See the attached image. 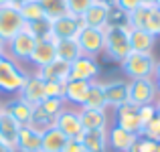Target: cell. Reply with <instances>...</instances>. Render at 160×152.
I'll use <instances>...</instances> for the list:
<instances>
[{
  "mask_svg": "<svg viewBox=\"0 0 160 152\" xmlns=\"http://www.w3.org/2000/svg\"><path fill=\"white\" fill-rule=\"evenodd\" d=\"M99 75V63L98 59L81 55L79 59H75L71 63V71H69V79H77V81H93Z\"/></svg>",
  "mask_w": 160,
  "mask_h": 152,
  "instance_id": "cell-12",
  "label": "cell"
},
{
  "mask_svg": "<svg viewBox=\"0 0 160 152\" xmlns=\"http://www.w3.org/2000/svg\"><path fill=\"white\" fill-rule=\"evenodd\" d=\"M35 45H37V39L27 28H22L10 41H6V57L16 61V63H20V65H28Z\"/></svg>",
  "mask_w": 160,
  "mask_h": 152,
  "instance_id": "cell-4",
  "label": "cell"
},
{
  "mask_svg": "<svg viewBox=\"0 0 160 152\" xmlns=\"http://www.w3.org/2000/svg\"><path fill=\"white\" fill-rule=\"evenodd\" d=\"M106 35V43H103V55H108L112 61L122 63L130 53V27L122 28V27H106L103 28Z\"/></svg>",
  "mask_w": 160,
  "mask_h": 152,
  "instance_id": "cell-1",
  "label": "cell"
},
{
  "mask_svg": "<svg viewBox=\"0 0 160 152\" xmlns=\"http://www.w3.org/2000/svg\"><path fill=\"white\" fill-rule=\"evenodd\" d=\"M0 59H2V55H0Z\"/></svg>",
  "mask_w": 160,
  "mask_h": 152,
  "instance_id": "cell-54",
  "label": "cell"
},
{
  "mask_svg": "<svg viewBox=\"0 0 160 152\" xmlns=\"http://www.w3.org/2000/svg\"><path fill=\"white\" fill-rule=\"evenodd\" d=\"M83 108H91V109H108L106 104V95H103V83L93 79L89 85V94H87L85 105Z\"/></svg>",
  "mask_w": 160,
  "mask_h": 152,
  "instance_id": "cell-26",
  "label": "cell"
},
{
  "mask_svg": "<svg viewBox=\"0 0 160 152\" xmlns=\"http://www.w3.org/2000/svg\"><path fill=\"white\" fill-rule=\"evenodd\" d=\"M39 4L45 10V16L51 18V20L69 14V12H67V0H39Z\"/></svg>",
  "mask_w": 160,
  "mask_h": 152,
  "instance_id": "cell-29",
  "label": "cell"
},
{
  "mask_svg": "<svg viewBox=\"0 0 160 152\" xmlns=\"http://www.w3.org/2000/svg\"><path fill=\"white\" fill-rule=\"evenodd\" d=\"M18 132H20V124L4 109L2 116H0V140H2L4 144H8L10 148H16Z\"/></svg>",
  "mask_w": 160,
  "mask_h": 152,
  "instance_id": "cell-22",
  "label": "cell"
},
{
  "mask_svg": "<svg viewBox=\"0 0 160 152\" xmlns=\"http://www.w3.org/2000/svg\"><path fill=\"white\" fill-rule=\"evenodd\" d=\"M91 4H93V0H67V12H69L71 16L81 18L83 12H85Z\"/></svg>",
  "mask_w": 160,
  "mask_h": 152,
  "instance_id": "cell-36",
  "label": "cell"
},
{
  "mask_svg": "<svg viewBox=\"0 0 160 152\" xmlns=\"http://www.w3.org/2000/svg\"><path fill=\"white\" fill-rule=\"evenodd\" d=\"M79 118L85 132L89 130H108L109 128V114L108 109H91V108H79Z\"/></svg>",
  "mask_w": 160,
  "mask_h": 152,
  "instance_id": "cell-17",
  "label": "cell"
},
{
  "mask_svg": "<svg viewBox=\"0 0 160 152\" xmlns=\"http://www.w3.org/2000/svg\"><path fill=\"white\" fill-rule=\"evenodd\" d=\"M0 152H14V148H10L8 144H4V142L0 140Z\"/></svg>",
  "mask_w": 160,
  "mask_h": 152,
  "instance_id": "cell-43",
  "label": "cell"
},
{
  "mask_svg": "<svg viewBox=\"0 0 160 152\" xmlns=\"http://www.w3.org/2000/svg\"><path fill=\"white\" fill-rule=\"evenodd\" d=\"M89 85H91V81L69 79V81L65 83V94H63L67 105L77 108V109L83 108V105H85V99H87V94H89Z\"/></svg>",
  "mask_w": 160,
  "mask_h": 152,
  "instance_id": "cell-16",
  "label": "cell"
},
{
  "mask_svg": "<svg viewBox=\"0 0 160 152\" xmlns=\"http://www.w3.org/2000/svg\"><path fill=\"white\" fill-rule=\"evenodd\" d=\"M85 146V152H108V130H89L79 138Z\"/></svg>",
  "mask_w": 160,
  "mask_h": 152,
  "instance_id": "cell-24",
  "label": "cell"
},
{
  "mask_svg": "<svg viewBox=\"0 0 160 152\" xmlns=\"http://www.w3.org/2000/svg\"><path fill=\"white\" fill-rule=\"evenodd\" d=\"M55 49H57V59L65 63H73L75 59L81 57V49H79L77 39H55Z\"/></svg>",
  "mask_w": 160,
  "mask_h": 152,
  "instance_id": "cell-25",
  "label": "cell"
},
{
  "mask_svg": "<svg viewBox=\"0 0 160 152\" xmlns=\"http://www.w3.org/2000/svg\"><path fill=\"white\" fill-rule=\"evenodd\" d=\"M130 47L138 53H152L156 47V37L144 28H130Z\"/></svg>",
  "mask_w": 160,
  "mask_h": 152,
  "instance_id": "cell-23",
  "label": "cell"
},
{
  "mask_svg": "<svg viewBox=\"0 0 160 152\" xmlns=\"http://www.w3.org/2000/svg\"><path fill=\"white\" fill-rule=\"evenodd\" d=\"M39 105H41V108H43L51 118H55L57 114H61L63 109L67 108V101H65V98H45Z\"/></svg>",
  "mask_w": 160,
  "mask_h": 152,
  "instance_id": "cell-32",
  "label": "cell"
},
{
  "mask_svg": "<svg viewBox=\"0 0 160 152\" xmlns=\"http://www.w3.org/2000/svg\"><path fill=\"white\" fill-rule=\"evenodd\" d=\"M160 99V91L156 81L152 77L148 79H130V101L136 105H148L156 104Z\"/></svg>",
  "mask_w": 160,
  "mask_h": 152,
  "instance_id": "cell-8",
  "label": "cell"
},
{
  "mask_svg": "<svg viewBox=\"0 0 160 152\" xmlns=\"http://www.w3.org/2000/svg\"><path fill=\"white\" fill-rule=\"evenodd\" d=\"M103 2H109V4H113V0H103Z\"/></svg>",
  "mask_w": 160,
  "mask_h": 152,
  "instance_id": "cell-51",
  "label": "cell"
},
{
  "mask_svg": "<svg viewBox=\"0 0 160 152\" xmlns=\"http://www.w3.org/2000/svg\"><path fill=\"white\" fill-rule=\"evenodd\" d=\"M4 109H6L20 126H28L31 120H32V109H35V105H31L28 101H24L22 98L16 95V98H10L8 101H4Z\"/></svg>",
  "mask_w": 160,
  "mask_h": 152,
  "instance_id": "cell-20",
  "label": "cell"
},
{
  "mask_svg": "<svg viewBox=\"0 0 160 152\" xmlns=\"http://www.w3.org/2000/svg\"><path fill=\"white\" fill-rule=\"evenodd\" d=\"M57 59V49H55V39H43V41H37L35 49H32L31 55V61L28 65L35 69H41V67H47L49 63H53Z\"/></svg>",
  "mask_w": 160,
  "mask_h": 152,
  "instance_id": "cell-14",
  "label": "cell"
},
{
  "mask_svg": "<svg viewBox=\"0 0 160 152\" xmlns=\"http://www.w3.org/2000/svg\"><path fill=\"white\" fill-rule=\"evenodd\" d=\"M27 28L37 41L43 39H51L53 31H51V18H41V20H32V23H27Z\"/></svg>",
  "mask_w": 160,
  "mask_h": 152,
  "instance_id": "cell-28",
  "label": "cell"
},
{
  "mask_svg": "<svg viewBox=\"0 0 160 152\" xmlns=\"http://www.w3.org/2000/svg\"><path fill=\"white\" fill-rule=\"evenodd\" d=\"M156 112H158V116H160V99L156 101Z\"/></svg>",
  "mask_w": 160,
  "mask_h": 152,
  "instance_id": "cell-47",
  "label": "cell"
},
{
  "mask_svg": "<svg viewBox=\"0 0 160 152\" xmlns=\"http://www.w3.org/2000/svg\"><path fill=\"white\" fill-rule=\"evenodd\" d=\"M156 144L158 142L148 140L146 136H136V140H134V144L130 146L128 152H156Z\"/></svg>",
  "mask_w": 160,
  "mask_h": 152,
  "instance_id": "cell-37",
  "label": "cell"
},
{
  "mask_svg": "<svg viewBox=\"0 0 160 152\" xmlns=\"http://www.w3.org/2000/svg\"><path fill=\"white\" fill-rule=\"evenodd\" d=\"M0 55L6 57V41H2V39H0Z\"/></svg>",
  "mask_w": 160,
  "mask_h": 152,
  "instance_id": "cell-44",
  "label": "cell"
},
{
  "mask_svg": "<svg viewBox=\"0 0 160 152\" xmlns=\"http://www.w3.org/2000/svg\"><path fill=\"white\" fill-rule=\"evenodd\" d=\"M138 114H140V122L142 126H146L150 120H152L154 116H156V104H148V105H140V109H138Z\"/></svg>",
  "mask_w": 160,
  "mask_h": 152,
  "instance_id": "cell-39",
  "label": "cell"
},
{
  "mask_svg": "<svg viewBox=\"0 0 160 152\" xmlns=\"http://www.w3.org/2000/svg\"><path fill=\"white\" fill-rule=\"evenodd\" d=\"M2 112H4V104L0 101V116H2Z\"/></svg>",
  "mask_w": 160,
  "mask_h": 152,
  "instance_id": "cell-48",
  "label": "cell"
},
{
  "mask_svg": "<svg viewBox=\"0 0 160 152\" xmlns=\"http://www.w3.org/2000/svg\"><path fill=\"white\" fill-rule=\"evenodd\" d=\"M144 31H148L150 35H154L156 39L160 37V8L158 6L150 8V14H148V20H146Z\"/></svg>",
  "mask_w": 160,
  "mask_h": 152,
  "instance_id": "cell-34",
  "label": "cell"
},
{
  "mask_svg": "<svg viewBox=\"0 0 160 152\" xmlns=\"http://www.w3.org/2000/svg\"><path fill=\"white\" fill-rule=\"evenodd\" d=\"M24 27H27V20L22 18L16 4L8 2L4 6H0V39L2 41H10Z\"/></svg>",
  "mask_w": 160,
  "mask_h": 152,
  "instance_id": "cell-5",
  "label": "cell"
},
{
  "mask_svg": "<svg viewBox=\"0 0 160 152\" xmlns=\"http://www.w3.org/2000/svg\"><path fill=\"white\" fill-rule=\"evenodd\" d=\"M8 2H12V4H16V6H20L22 2H28V0H8Z\"/></svg>",
  "mask_w": 160,
  "mask_h": 152,
  "instance_id": "cell-46",
  "label": "cell"
},
{
  "mask_svg": "<svg viewBox=\"0 0 160 152\" xmlns=\"http://www.w3.org/2000/svg\"><path fill=\"white\" fill-rule=\"evenodd\" d=\"M138 109H140V105L132 104V101L122 104L120 108L113 109V124L120 126V128L126 130V132L134 134V136H142L144 126H142V122H140V114H138Z\"/></svg>",
  "mask_w": 160,
  "mask_h": 152,
  "instance_id": "cell-6",
  "label": "cell"
},
{
  "mask_svg": "<svg viewBox=\"0 0 160 152\" xmlns=\"http://www.w3.org/2000/svg\"><path fill=\"white\" fill-rule=\"evenodd\" d=\"M156 6H158V8H160V0H156Z\"/></svg>",
  "mask_w": 160,
  "mask_h": 152,
  "instance_id": "cell-52",
  "label": "cell"
},
{
  "mask_svg": "<svg viewBox=\"0 0 160 152\" xmlns=\"http://www.w3.org/2000/svg\"><path fill=\"white\" fill-rule=\"evenodd\" d=\"M81 27H83L81 18L71 16V14H65V16H59V18L51 20L53 39H57V41L59 39H77Z\"/></svg>",
  "mask_w": 160,
  "mask_h": 152,
  "instance_id": "cell-13",
  "label": "cell"
},
{
  "mask_svg": "<svg viewBox=\"0 0 160 152\" xmlns=\"http://www.w3.org/2000/svg\"><path fill=\"white\" fill-rule=\"evenodd\" d=\"M142 136H146L148 140L160 142V116H158V114L144 126V130H142Z\"/></svg>",
  "mask_w": 160,
  "mask_h": 152,
  "instance_id": "cell-35",
  "label": "cell"
},
{
  "mask_svg": "<svg viewBox=\"0 0 160 152\" xmlns=\"http://www.w3.org/2000/svg\"><path fill=\"white\" fill-rule=\"evenodd\" d=\"M53 128H57L65 138H81L83 136V126H81V118H79V109L67 105L61 114L55 116Z\"/></svg>",
  "mask_w": 160,
  "mask_h": 152,
  "instance_id": "cell-9",
  "label": "cell"
},
{
  "mask_svg": "<svg viewBox=\"0 0 160 152\" xmlns=\"http://www.w3.org/2000/svg\"><path fill=\"white\" fill-rule=\"evenodd\" d=\"M154 81H156V87H158V91H160V61H156V67H154Z\"/></svg>",
  "mask_w": 160,
  "mask_h": 152,
  "instance_id": "cell-42",
  "label": "cell"
},
{
  "mask_svg": "<svg viewBox=\"0 0 160 152\" xmlns=\"http://www.w3.org/2000/svg\"><path fill=\"white\" fill-rule=\"evenodd\" d=\"M45 91H47V98H63V94H65V83L45 81Z\"/></svg>",
  "mask_w": 160,
  "mask_h": 152,
  "instance_id": "cell-38",
  "label": "cell"
},
{
  "mask_svg": "<svg viewBox=\"0 0 160 152\" xmlns=\"http://www.w3.org/2000/svg\"><path fill=\"white\" fill-rule=\"evenodd\" d=\"M4 4H8V0H0V6H4Z\"/></svg>",
  "mask_w": 160,
  "mask_h": 152,
  "instance_id": "cell-49",
  "label": "cell"
},
{
  "mask_svg": "<svg viewBox=\"0 0 160 152\" xmlns=\"http://www.w3.org/2000/svg\"><path fill=\"white\" fill-rule=\"evenodd\" d=\"M108 27H122V28L130 27L128 14H126L124 10H120L118 6H113V4H112V8H109V16H108Z\"/></svg>",
  "mask_w": 160,
  "mask_h": 152,
  "instance_id": "cell-33",
  "label": "cell"
},
{
  "mask_svg": "<svg viewBox=\"0 0 160 152\" xmlns=\"http://www.w3.org/2000/svg\"><path fill=\"white\" fill-rule=\"evenodd\" d=\"M109 8L112 4L103 2V0H93L89 8L83 12L81 23L85 27H93V28H106L108 27V16H109Z\"/></svg>",
  "mask_w": 160,
  "mask_h": 152,
  "instance_id": "cell-15",
  "label": "cell"
},
{
  "mask_svg": "<svg viewBox=\"0 0 160 152\" xmlns=\"http://www.w3.org/2000/svg\"><path fill=\"white\" fill-rule=\"evenodd\" d=\"M156 152H160V142H158V144H156Z\"/></svg>",
  "mask_w": 160,
  "mask_h": 152,
  "instance_id": "cell-50",
  "label": "cell"
},
{
  "mask_svg": "<svg viewBox=\"0 0 160 152\" xmlns=\"http://www.w3.org/2000/svg\"><path fill=\"white\" fill-rule=\"evenodd\" d=\"M14 152H22V150H18V148H14Z\"/></svg>",
  "mask_w": 160,
  "mask_h": 152,
  "instance_id": "cell-53",
  "label": "cell"
},
{
  "mask_svg": "<svg viewBox=\"0 0 160 152\" xmlns=\"http://www.w3.org/2000/svg\"><path fill=\"white\" fill-rule=\"evenodd\" d=\"M134 140H136V136L130 134V132H126V130H122L120 126L113 124L112 128H108V146H109V150L128 152L130 146L134 144Z\"/></svg>",
  "mask_w": 160,
  "mask_h": 152,
  "instance_id": "cell-21",
  "label": "cell"
},
{
  "mask_svg": "<svg viewBox=\"0 0 160 152\" xmlns=\"http://www.w3.org/2000/svg\"><path fill=\"white\" fill-rule=\"evenodd\" d=\"M77 43H79V49H81V55L98 59L99 55H103V43H106L103 28H93L83 24L77 35Z\"/></svg>",
  "mask_w": 160,
  "mask_h": 152,
  "instance_id": "cell-7",
  "label": "cell"
},
{
  "mask_svg": "<svg viewBox=\"0 0 160 152\" xmlns=\"http://www.w3.org/2000/svg\"><path fill=\"white\" fill-rule=\"evenodd\" d=\"M18 10H20V14H22V18L27 20V23L47 18V16H45V10L41 8V4H39V0H28V2H22L18 6Z\"/></svg>",
  "mask_w": 160,
  "mask_h": 152,
  "instance_id": "cell-30",
  "label": "cell"
},
{
  "mask_svg": "<svg viewBox=\"0 0 160 152\" xmlns=\"http://www.w3.org/2000/svg\"><path fill=\"white\" fill-rule=\"evenodd\" d=\"M103 95H106L108 109H116L122 104L130 101V81L124 79H113L103 83Z\"/></svg>",
  "mask_w": 160,
  "mask_h": 152,
  "instance_id": "cell-10",
  "label": "cell"
},
{
  "mask_svg": "<svg viewBox=\"0 0 160 152\" xmlns=\"http://www.w3.org/2000/svg\"><path fill=\"white\" fill-rule=\"evenodd\" d=\"M18 98H22L24 101H28L31 105H39L41 101L47 98V91H45V79H41L35 71H28V77L24 81V85L20 87Z\"/></svg>",
  "mask_w": 160,
  "mask_h": 152,
  "instance_id": "cell-11",
  "label": "cell"
},
{
  "mask_svg": "<svg viewBox=\"0 0 160 152\" xmlns=\"http://www.w3.org/2000/svg\"><path fill=\"white\" fill-rule=\"evenodd\" d=\"M142 6H156V0H142Z\"/></svg>",
  "mask_w": 160,
  "mask_h": 152,
  "instance_id": "cell-45",
  "label": "cell"
},
{
  "mask_svg": "<svg viewBox=\"0 0 160 152\" xmlns=\"http://www.w3.org/2000/svg\"><path fill=\"white\" fill-rule=\"evenodd\" d=\"M156 61L158 59L154 57V53H138V51H132L120 65H122V71L128 75V79H148V77H154Z\"/></svg>",
  "mask_w": 160,
  "mask_h": 152,
  "instance_id": "cell-2",
  "label": "cell"
},
{
  "mask_svg": "<svg viewBox=\"0 0 160 152\" xmlns=\"http://www.w3.org/2000/svg\"><path fill=\"white\" fill-rule=\"evenodd\" d=\"M28 77V71L20 63L8 57L0 59V91L4 94H18Z\"/></svg>",
  "mask_w": 160,
  "mask_h": 152,
  "instance_id": "cell-3",
  "label": "cell"
},
{
  "mask_svg": "<svg viewBox=\"0 0 160 152\" xmlns=\"http://www.w3.org/2000/svg\"><path fill=\"white\" fill-rule=\"evenodd\" d=\"M16 148L22 152H43V132L35 130L32 126H20Z\"/></svg>",
  "mask_w": 160,
  "mask_h": 152,
  "instance_id": "cell-18",
  "label": "cell"
},
{
  "mask_svg": "<svg viewBox=\"0 0 160 152\" xmlns=\"http://www.w3.org/2000/svg\"><path fill=\"white\" fill-rule=\"evenodd\" d=\"M53 122H55V118L49 116L41 105H35V109H32V120H31L28 126H32V128L39 130V132H47L49 128H53Z\"/></svg>",
  "mask_w": 160,
  "mask_h": 152,
  "instance_id": "cell-31",
  "label": "cell"
},
{
  "mask_svg": "<svg viewBox=\"0 0 160 152\" xmlns=\"http://www.w3.org/2000/svg\"><path fill=\"white\" fill-rule=\"evenodd\" d=\"M69 71L71 65L61 59H55L53 63H49L47 67H41V69H35V73L39 75L45 81H57V83H67L69 81Z\"/></svg>",
  "mask_w": 160,
  "mask_h": 152,
  "instance_id": "cell-19",
  "label": "cell"
},
{
  "mask_svg": "<svg viewBox=\"0 0 160 152\" xmlns=\"http://www.w3.org/2000/svg\"><path fill=\"white\" fill-rule=\"evenodd\" d=\"M67 138L59 132L57 128H49L43 132V152H63Z\"/></svg>",
  "mask_w": 160,
  "mask_h": 152,
  "instance_id": "cell-27",
  "label": "cell"
},
{
  "mask_svg": "<svg viewBox=\"0 0 160 152\" xmlns=\"http://www.w3.org/2000/svg\"><path fill=\"white\" fill-rule=\"evenodd\" d=\"M63 152H85V146H83V142L79 138H67Z\"/></svg>",
  "mask_w": 160,
  "mask_h": 152,
  "instance_id": "cell-41",
  "label": "cell"
},
{
  "mask_svg": "<svg viewBox=\"0 0 160 152\" xmlns=\"http://www.w3.org/2000/svg\"><path fill=\"white\" fill-rule=\"evenodd\" d=\"M113 6L124 10L126 14H130V12H134L138 6H142V0H113Z\"/></svg>",
  "mask_w": 160,
  "mask_h": 152,
  "instance_id": "cell-40",
  "label": "cell"
}]
</instances>
